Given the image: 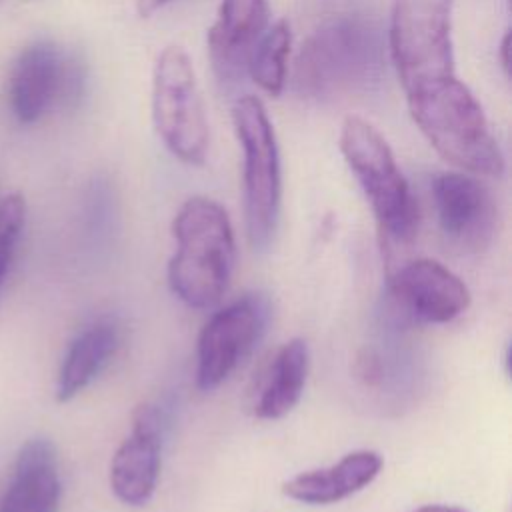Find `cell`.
<instances>
[{"instance_id":"15","label":"cell","mask_w":512,"mask_h":512,"mask_svg":"<svg viewBox=\"0 0 512 512\" xmlns=\"http://www.w3.org/2000/svg\"><path fill=\"white\" fill-rule=\"evenodd\" d=\"M384 466L376 450H354L338 462L300 472L282 484L284 496L310 506L342 502L370 486Z\"/></svg>"},{"instance_id":"4","label":"cell","mask_w":512,"mask_h":512,"mask_svg":"<svg viewBox=\"0 0 512 512\" xmlns=\"http://www.w3.org/2000/svg\"><path fill=\"white\" fill-rule=\"evenodd\" d=\"M340 152L360 184L378 226L384 258L410 248L418 232V204L386 138L366 120L348 116L340 128Z\"/></svg>"},{"instance_id":"1","label":"cell","mask_w":512,"mask_h":512,"mask_svg":"<svg viewBox=\"0 0 512 512\" xmlns=\"http://www.w3.org/2000/svg\"><path fill=\"white\" fill-rule=\"evenodd\" d=\"M384 40L362 16H338L316 28L300 46L292 92L306 102H336L372 90L384 72Z\"/></svg>"},{"instance_id":"16","label":"cell","mask_w":512,"mask_h":512,"mask_svg":"<svg viewBox=\"0 0 512 512\" xmlns=\"http://www.w3.org/2000/svg\"><path fill=\"white\" fill-rule=\"evenodd\" d=\"M118 342V328L112 322L98 320L86 326L66 350L58 372L56 400L68 402L88 388L116 354Z\"/></svg>"},{"instance_id":"19","label":"cell","mask_w":512,"mask_h":512,"mask_svg":"<svg viewBox=\"0 0 512 512\" xmlns=\"http://www.w3.org/2000/svg\"><path fill=\"white\" fill-rule=\"evenodd\" d=\"M24 222H26L24 196L18 192L0 196V288L10 268Z\"/></svg>"},{"instance_id":"20","label":"cell","mask_w":512,"mask_h":512,"mask_svg":"<svg viewBox=\"0 0 512 512\" xmlns=\"http://www.w3.org/2000/svg\"><path fill=\"white\" fill-rule=\"evenodd\" d=\"M168 2H172V0H136V10L142 18H148L154 12H158L160 8H164Z\"/></svg>"},{"instance_id":"17","label":"cell","mask_w":512,"mask_h":512,"mask_svg":"<svg viewBox=\"0 0 512 512\" xmlns=\"http://www.w3.org/2000/svg\"><path fill=\"white\" fill-rule=\"evenodd\" d=\"M310 352L304 338L288 340L274 356L260 394L254 402V414L262 420H278L290 414L300 402L306 386Z\"/></svg>"},{"instance_id":"14","label":"cell","mask_w":512,"mask_h":512,"mask_svg":"<svg viewBox=\"0 0 512 512\" xmlns=\"http://www.w3.org/2000/svg\"><path fill=\"white\" fill-rule=\"evenodd\" d=\"M62 482L56 448L48 438H30L18 452L0 512H58Z\"/></svg>"},{"instance_id":"21","label":"cell","mask_w":512,"mask_h":512,"mask_svg":"<svg viewBox=\"0 0 512 512\" xmlns=\"http://www.w3.org/2000/svg\"><path fill=\"white\" fill-rule=\"evenodd\" d=\"M410 512H466V510L458 508V506H448V504H424Z\"/></svg>"},{"instance_id":"12","label":"cell","mask_w":512,"mask_h":512,"mask_svg":"<svg viewBox=\"0 0 512 512\" xmlns=\"http://www.w3.org/2000/svg\"><path fill=\"white\" fill-rule=\"evenodd\" d=\"M164 418L156 404H140L132 414V428L110 462V488L114 496L132 508L146 506L156 492Z\"/></svg>"},{"instance_id":"18","label":"cell","mask_w":512,"mask_h":512,"mask_svg":"<svg viewBox=\"0 0 512 512\" xmlns=\"http://www.w3.org/2000/svg\"><path fill=\"white\" fill-rule=\"evenodd\" d=\"M290 44V26L286 20H278L276 24L266 28L250 58V78L270 96H280L286 88Z\"/></svg>"},{"instance_id":"8","label":"cell","mask_w":512,"mask_h":512,"mask_svg":"<svg viewBox=\"0 0 512 512\" xmlns=\"http://www.w3.org/2000/svg\"><path fill=\"white\" fill-rule=\"evenodd\" d=\"M82 62L50 40H38L14 58L6 96L20 124H34L58 108H70L84 92Z\"/></svg>"},{"instance_id":"7","label":"cell","mask_w":512,"mask_h":512,"mask_svg":"<svg viewBox=\"0 0 512 512\" xmlns=\"http://www.w3.org/2000/svg\"><path fill=\"white\" fill-rule=\"evenodd\" d=\"M152 120L164 146L180 162L202 166L210 148L206 108L190 56L166 46L152 70Z\"/></svg>"},{"instance_id":"2","label":"cell","mask_w":512,"mask_h":512,"mask_svg":"<svg viewBox=\"0 0 512 512\" xmlns=\"http://www.w3.org/2000/svg\"><path fill=\"white\" fill-rule=\"evenodd\" d=\"M176 250L168 262L172 294L190 308L206 310L228 290L236 264V238L228 212L212 198L192 196L174 216Z\"/></svg>"},{"instance_id":"10","label":"cell","mask_w":512,"mask_h":512,"mask_svg":"<svg viewBox=\"0 0 512 512\" xmlns=\"http://www.w3.org/2000/svg\"><path fill=\"white\" fill-rule=\"evenodd\" d=\"M386 292L402 322L446 324L470 306L464 280L432 258H416L388 270Z\"/></svg>"},{"instance_id":"3","label":"cell","mask_w":512,"mask_h":512,"mask_svg":"<svg viewBox=\"0 0 512 512\" xmlns=\"http://www.w3.org/2000/svg\"><path fill=\"white\" fill-rule=\"evenodd\" d=\"M406 100L414 124L446 162L472 176L504 174V154L480 102L464 82L454 76L406 94Z\"/></svg>"},{"instance_id":"5","label":"cell","mask_w":512,"mask_h":512,"mask_svg":"<svg viewBox=\"0 0 512 512\" xmlns=\"http://www.w3.org/2000/svg\"><path fill=\"white\" fill-rule=\"evenodd\" d=\"M232 124L242 146L244 222L250 246L264 252L274 242L282 208V168L274 126L264 104L250 94L236 98Z\"/></svg>"},{"instance_id":"9","label":"cell","mask_w":512,"mask_h":512,"mask_svg":"<svg viewBox=\"0 0 512 512\" xmlns=\"http://www.w3.org/2000/svg\"><path fill=\"white\" fill-rule=\"evenodd\" d=\"M272 300L266 292H246L218 308L202 326L196 346V386L212 392L252 356L268 332Z\"/></svg>"},{"instance_id":"22","label":"cell","mask_w":512,"mask_h":512,"mask_svg":"<svg viewBox=\"0 0 512 512\" xmlns=\"http://www.w3.org/2000/svg\"><path fill=\"white\" fill-rule=\"evenodd\" d=\"M508 50H510V36L504 34L502 38V44H500V62H502V68L504 72H508V66H510V60H508Z\"/></svg>"},{"instance_id":"11","label":"cell","mask_w":512,"mask_h":512,"mask_svg":"<svg viewBox=\"0 0 512 512\" xmlns=\"http://www.w3.org/2000/svg\"><path fill=\"white\" fill-rule=\"evenodd\" d=\"M438 224L460 252L478 254L498 234V206L490 190L472 174L442 172L432 182Z\"/></svg>"},{"instance_id":"6","label":"cell","mask_w":512,"mask_h":512,"mask_svg":"<svg viewBox=\"0 0 512 512\" xmlns=\"http://www.w3.org/2000/svg\"><path fill=\"white\" fill-rule=\"evenodd\" d=\"M452 8L454 0H394L388 54L406 94L456 76Z\"/></svg>"},{"instance_id":"13","label":"cell","mask_w":512,"mask_h":512,"mask_svg":"<svg viewBox=\"0 0 512 512\" xmlns=\"http://www.w3.org/2000/svg\"><path fill=\"white\" fill-rule=\"evenodd\" d=\"M266 0H222L208 30V58L224 88L236 86L246 74L256 44L268 28Z\"/></svg>"}]
</instances>
